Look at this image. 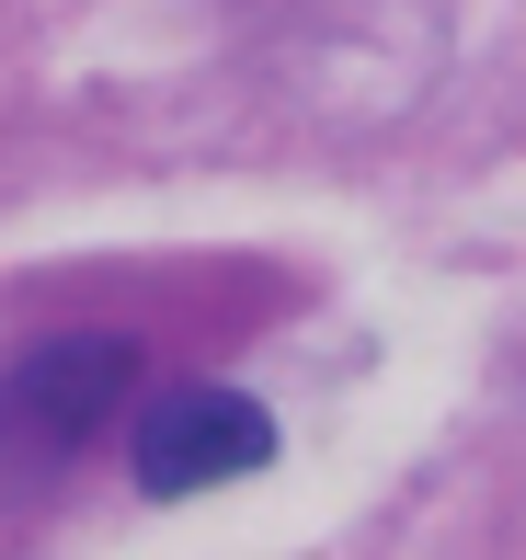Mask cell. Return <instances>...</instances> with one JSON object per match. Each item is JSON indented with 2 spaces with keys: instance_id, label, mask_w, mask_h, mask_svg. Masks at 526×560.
Masks as SVG:
<instances>
[{
  "instance_id": "cell-1",
  "label": "cell",
  "mask_w": 526,
  "mask_h": 560,
  "mask_svg": "<svg viewBox=\"0 0 526 560\" xmlns=\"http://www.w3.org/2000/svg\"><path fill=\"white\" fill-rule=\"evenodd\" d=\"M149 320H46L0 354V492L69 480L149 389Z\"/></svg>"
},
{
  "instance_id": "cell-2",
  "label": "cell",
  "mask_w": 526,
  "mask_h": 560,
  "mask_svg": "<svg viewBox=\"0 0 526 560\" xmlns=\"http://www.w3.org/2000/svg\"><path fill=\"white\" fill-rule=\"evenodd\" d=\"M264 457H274V412L230 377H172V389H138V412H127V469L149 503L253 480Z\"/></svg>"
}]
</instances>
